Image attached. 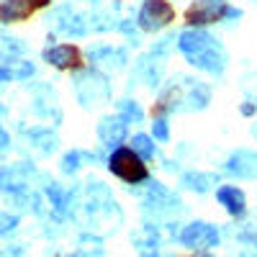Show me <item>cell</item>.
Wrapping results in <instances>:
<instances>
[{
  "label": "cell",
  "mask_w": 257,
  "mask_h": 257,
  "mask_svg": "<svg viewBox=\"0 0 257 257\" xmlns=\"http://www.w3.org/2000/svg\"><path fill=\"white\" fill-rule=\"evenodd\" d=\"M175 18V8L167 0H147L139 11V26L147 31H157Z\"/></svg>",
  "instance_id": "obj_3"
},
{
  "label": "cell",
  "mask_w": 257,
  "mask_h": 257,
  "mask_svg": "<svg viewBox=\"0 0 257 257\" xmlns=\"http://www.w3.org/2000/svg\"><path fill=\"white\" fill-rule=\"evenodd\" d=\"M132 144H134V152H137L142 160L152 155V142H149V137H144V134H137Z\"/></svg>",
  "instance_id": "obj_8"
},
{
  "label": "cell",
  "mask_w": 257,
  "mask_h": 257,
  "mask_svg": "<svg viewBox=\"0 0 257 257\" xmlns=\"http://www.w3.org/2000/svg\"><path fill=\"white\" fill-rule=\"evenodd\" d=\"M180 49L193 64L203 70L219 72L224 67V49L203 31H185L180 36Z\"/></svg>",
  "instance_id": "obj_1"
},
{
  "label": "cell",
  "mask_w": 257,
  "mask_h": 257,
  "mask_svg": "<svg viewBox=\"0 0 257 257\" xmlns=\"http://www.w3.org/2000/svg\"><path fill=\"white\" fill-rule=\"evenodd\" d=\"M155 137L157 139H167V123L160 118V121H155Z\"/></svg>",
  "instance_id": "obj_9"
},
{
  "label": "cell",
  "mask_w": 257,
  "mask_h": 257,
  "mask_svg": "<svg viewBox=\"0 0 257 257\" xmlns=\"http://www.w3.org/2000/svg\"><path fill=\"white\" fill-rule=\"evenodd\" d=\"M34 13V8L26 0H0V24H13V21H24Z\"/></svg>",
  "instance_id": "obj_6"
},
{
  "label": "cell",
  "mask_w": 257,
  "mask_h": 257,
  "mask_svg": "<svg viewBox=\"0 0 257 257\" xmlns=\"http://www.w3.org/2000/svg\"><path fill=\"white\" fill-rule=\"evenodd\" d=\"M0 113H3V105H0Z\"/></svg>",
  "instance_id": "obj_13"
},
{
  "label": "cell",
  "mask_w": 257,
  "mask_h": 257,
  "mask_svg": "<svg viewBox=\"0 0 257 257\" xmlns=\"http://www.w3.org/2000/svg\"><path fill=\"white\" fill-rule=\"evenodd\" d=\"M224 13H229L226 0H198V3L190 6V11H188V24H193V26L211 24V21L224 18Z\"/></svg>",
  "instance_id": "obj_4"
},
{
  "label": "cell",
  "mask_w": 257,
  "mask_h": 257,
  "mask_svg": "<svg viewBox=\"0 0 257 257\" xmlns=\"http://www.w3.org/2000/svg\"><path fill=\"white\" fill-rule=\"evenodd\" d=\"M3 224H8V221H6V219H3V216H0V229H3Z\"/></svg>",
  "instance_id": "obj_12"
},
{
  "label": "cell",
  "mask_w": 257,
  "mask_h": 257,
  "mask_svg": "<svg viewBox=\"0 0 257 257\" xmlns=\"http://www.w3.org/2000/svg\"><path fill=\"white\" fill-rule=\"evenodd\" d=\"M108 167H111L113 175H118L126 183H142V180H147V165H144V160L134 152V149H128V147H118L116 149V152L111 155V160H108Z\"/></svg>",
  "instance_id": "obj_2"
},
{
  "label": "cell",
  "mask_w": 257,
  "mask_h": 257,
  "mask_svg": "<svg viewBox=\"0 0 257 257\" xmlns=\"http://www.w3.org/2000/svg\"><path fill=\"white\" fill-rule=\"evenodd\" d=\"M26 3H29L31 8H41V6H47L49 0H26Z\"/></svg>",
  "instance_id": "obj_10"
},
{
  "label": "cell",
  "mask_w": 257,
  "mask_h": 257,
  "mask_svg": "<svg viewBox=\"0 0 257 257\" xmlns=\"http://www.w3.org/2000/svg\"><path fill=\"white\" fill-rule=\"evenodd\" d=\"M219 198L226 203V208L231 213H242L244 211V196H242L237 188H221L219 190Z\"/></svg>",
  "instance_id": "obj_7"
},
{
  "label": "cell",
  "mask_w": 257,
  "mask_h": 257,
  "mask_svg": "<svg viewBox=\"0 0 257 257\" xmlns=\"http://www.w3.org/2000/svg\"><path fill=\"white\" fill-rule=\"evenodd\" d=\"M44 59L49 64H54V67H59V70H77V67H82V57H80V52L72 44L49 47L44 52Z\"/></svg>",
  "instance_id": "obj_5"
},
{
  "label": "cell",
  "mask_w": 257,
  "mask_h": 257,
  "mask_svg": "<svg viewBox=\"0 0 257 257\" xmlns=\"http://www.w3.org/2000/svg\"><path fill=\"white\" fill-rule=\"evenodd\" d=\"M3 147H8V134L0 128V149H3Z\"/></svg>",
  "instance_id": "obj_11"
}]
</instances>
